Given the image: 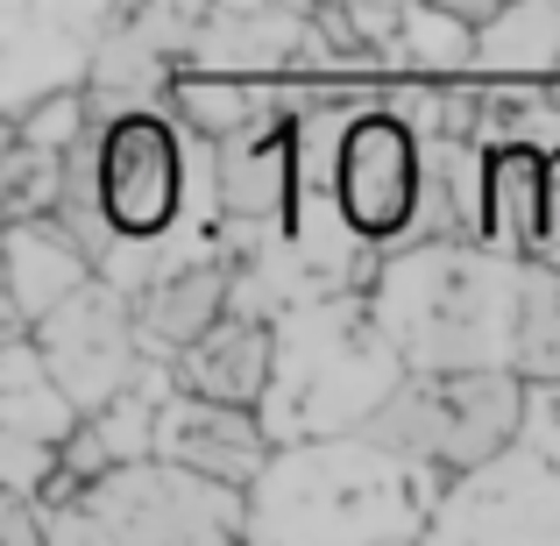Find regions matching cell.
Masks as SVG:
<instances>
[{"label": "cell", "mask_w": 560, "mask_h": 546, "mask_svg": "<svg viewBox=\"0 0 560 546\" xmlns=\"http://www.w3.org/2000/svg\"><path fill=\"white\" fill-rule=\"evenodd\" d=\"M518 299L525 263H504L490 248H411L376 277V327L397 348L405 376L511 369Z\"/></svg>", "instance_id": "obj_1"}, {"label": "cell", "mask_w": 560, "mask_h": 546, "mask_svg": "<svg viewBox=\"0 0 560 546\" xmlns=\"http://www.w3.org/2000/svg\"><path fill=\"white\" fill-rule=\"evenodd\" d=\"M525 426V383L511 369H462V376H405L390 397L355 426L362 448L383 462H425L440 476L497 462Z\"/></svg>", "instance_id": "obj_2"}, {"label": "cell", "mask_w": 560, "mask_h": 546, "mask_svg": "<svg viewBox=\"0 0 560 546\" xmlns=\"http://www.w3.org/2000/svg\"><path fill=\"white\" fill-rule=\"evenodd\" d=\"M100 206L114 248H156L185 213V128L164 107L107 114L100 128Z\"/></svg>", "instance_id": "obj_3"}, {"label": "cell", "mask_w": 560, "mask_h": 546, "mask_svg": "<svg viewBox=\"0 0 560 546\" xmlns=\"http://www.w3.org/2000/svg\"><path fill=\"white\" fill-rule=\"evenodd\" d=\"M419 199H425V136L390 114V100L370 114H355L341 142V171H334V206H341L348 234L370 242L376 256H397L419 220Z\"/></svg>", "instance_id": "obj_4"}, {"label": "cell", "mask_w": 560, "mask_h": 546, "mask_svg": "<svg viewBox=\"0 0 560 546\" xmlns=\"http://www.w3.org/2000/svg\"><path fill=\"white\" fill-rule=\"evenodd\" d=\"M36 356L65 383V397L100 419L107 405H121L142 376V341H136V299H121L114 284H93L65 305L57 320L36 327Z\"/></svg>", "instance_id": "obj_5"}, {"label": "cell", "mask_w": 560, "mask_h": 546, "mask_svg": "<svg viewBox=\"0 0 560 546\" xmlns=\"http://www.w3.org/2000/svg\"><path fill=\"white\" fill-rule=\"evenodd\" d=\"M156 462L213 483V490H256L270 476V433L256 411L199 405V397H164L156 411Z\"/></svg>", "instance_id": "obj_6"}, {"label": "cell", "mask_w": 560, "mask_h": 546, "mask_svg": "<svg viewBox=\"0 0 560 546\" xmlns=\"http://www.w3.org/2000/svg\"><path fill=\"white\" fill-rule=\"evenodd\" d=\"M93 284H100L93 256L57 220H8V348L36 341L43 320H57Z\"/></svg>", "instance_id": "obj_7"}, {"label": "cell", "mask_w": 560, "mask_h": 546, "mask_svg": "<svg viewBox=\"0 0 560 546\" xmlns=\"http://www.w3.org/2000/svg\"><path fill=\"white\" fill-rule=\"evenodd\" d=\"M277 376V334L262 313H228L199 348H185L171 362V383L178 397H199V405H228V411H256L270 397Z\"/></svg>", "instance_id": "obj_8"}, {"label": "cell", "mask_w": 560, "mask_h": 546, "mask_svg": "<svg viewBox=\"0 0 560 546\" xmlns=\"http://www.w3.org/2000/svg\"><path fill=\"white\" fill-rule=\"evenodd\" d=\"M213 206L242 228H299V114L270 136L213 156Z\"/></svg>", "instance_id": "obj_9"}, {"label": "cell", "mask_w": 560, "mask_h": 546, "mask_svg": "<svg viewBox=\"0 0 560 546\" xmlns=\"http://www.w3.org/2000/svg\"><path fill=\"white\" fill-rule=\"evenodd\" d=\"M482 150L468 136H425V199L405 248H482Z\"/></svg>", "instance_id": "obj_10"}, {"label": "cell", "mask_w": 560, "mask_h": 546, "mask_svg": "<svg viewBox=\"0 0 560 546\" xmlns=\"http://www.w3.org/2000/svg\"><path fill=\"white\" fill-rule=\"evenodd\" d=\"M547 228V150L490 142L482 150V248L504 263H533Z\"/></svg>", "instance_id": "obj_11"}, {"label": "cell", "mask_w": 560, "mask_h": 546, "mask_svg": "<svg viewBox=\"0 0 560 546\" xmlns=\"http://www.w3.org/2000/svg\"><path fill=\"white\" fill-rule=\"evenodd\" d=\"M228 313H234V270L228 263H191V270L164 277V284H150L136 299V341H142V356H156L171 369Z\"/></svg>", "instance_id": "obj_12"}, {"label": "cell", "mask_w": 560, "mask_h": 546, "mask_svg": "<svg viewBox=\"0 0 560 546\" xmlns=\"http://www.w3.org/2000/svg\"><path fill=\"white\" fill-rule=\"evenodd\" d=\"M0 419H8V448H36V454H57L71 433L85 426V411L65 397V383L43 369L36 341H14L8 348V405H0Z\"/></svg>", "instance_id": "obj_13"}, {"label": "cell", "mask_w": 560, "mask_h": 546, "mask_svg": "<svg viewBox=\"0 0 560 546\" xmlns=\"http://www.w3.org/2000/svg\"><path fill=\"white\" fill-rule=\"evenodd\" d=\"M476 65L497 85H553L560 79V8H497L482 22Z\"/></svg>", "instance_id": "obj_14"}, {"label": "cell", "mask_w": 560, "mask_h": 546, "mask_svg": "<svg viewBox=\"0 0 560 546\" xmlns=\"http://www.w3.org/2000/svg\"><path fill=\"white\" fill-rule=\"evenodd\" d=\"M511 376H518V383H560V277L553 270H533V263H525Z\"/></svg>", "instance_id": "obj_15"}, {"label": "cell", "mask_w": 560, "mask_h": 546, "mask_svg": "<svg viewBox=\"0 0 560 546\" xmlns=\"http://www.w3.org/2000/svg\"><path fill=\"white\" fill-rule=\"evenodd\" d=\"M0 546H43L36 497H8V504H0Z\"/></svg>", "instance_id": "obj_16"}]
</instances>
